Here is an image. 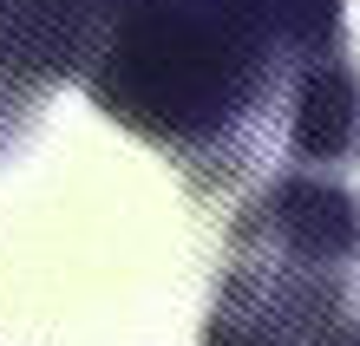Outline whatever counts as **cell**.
Returning a JSON list of instances; mask_svg holds the SVG:
<instances>
[{"instance_id": "3957f363", "label": "cell", "mask_w": 360, "mask_h": 346, "mask_svg": "<svg viewBox=\"0 0 360 346\" xmlns=\"http://www.w3.org/2000/svg\"><path fill=\"white\" fill-rule=\"evenodd\" d=\"M236 235L288 255H314V262H360V197L334 177L288 170L243 203Z\"/></svg>"}, {"instance_id": "5b68a950", "label": "cell", "mask_w": 360, "mask_h": 346, "mask_svg": "<svg viewBox=\"0 0 360 346\" xmlns=\"http://www.w3.org/2000/svg\"><path fill=\"white\" fill-rule=\"evenodd\" d=\"M282 144L295 164H360V72L347 46L295 66Z\"/></svg>"}, {"instance_id": "8992f818", "label": "cell", "mask_w": 360, "mask_h": 346, "mask_svg": "<svg viewBox=\"0 0 360 346\" xmlns=\"http://www.w3.org/2000/svg\"><path fill=\"white\" fill-rule=\"evenodd\" d=\"M249 7H256L262 27L282 39L288 66H308V59L347 46V13H341V0H249ZM288 79H295V72H288Z\"/></svg>"}, {"instance_id": "52a82bcc", "label": "cell", "mask_w": 360, "mask_h": 346, "mask_svg": "<svg viewBox=\"0 0 360 346\" xmlns=\"http://www.w3.org/2000/svg\"><path fill=\"white\" fill-rule=\"evenodd\" d=\"M0 92H7V85H0Z\"/></svg>"}, {"instance_id": "7a4b0ae2", "label": "cell", "mask_w": 360, "mask_h": 346, "mask_svg": "<svg viewBox=\"0 0 360 346\" xmlns=\"http://www.w3.org/2000/svg\"><path fill=\"white\" fill-rule=\"evenodd\" d=\"M203 346H360V262H314L229 235Z\"/></svg>"}, {"instance_id": "6da1fadb", "label": "cell", "mask_w": 360, "mask_h": 346, "mask_svg": "<svg viewBox=\"0 0 360 346\" xmlns=\"http://www.w3.org/2000/svg\"><path fill=\"white\" fill-rule=\"evenodd\" d=\"M288 53L249 0H112L86 59V92L112 124L177 164H223L275 92L288 98Z\"/></svg>"}, {"instance_id": "277c9868", "label": "cell", "mask_w": 360, "mask_h": 346, "mask_svg": "<svg viewBox=\"0 0 360 346\" xmlns=\"http://www.w3.org/2000/svg\"><path fill=\"white\" fill-rule=\"evenodd\" d=\"M112 0H0V85H46L86 72Z\"/></svg>"}]
</instances>
